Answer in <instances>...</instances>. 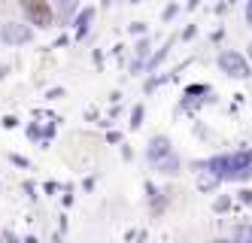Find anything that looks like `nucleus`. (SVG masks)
Here are the masks:
<instances>
[{
  "label": "nucleus",
  "instance_id": "nucleus-1",
  "mask_svg": "<svg viewBox=\"0 0 252 243\" xmlns=\"http://www.w3.org/2000/svg\"><path fill=\"white\" fill-rule=\"evenodd\" d=\"M22 3V9H25V15H28V22L33 25V28H49L52 25V6H49V0H19Z\"/></svg>",
  "mask_w": 252,
  "mask_h": 243
},
{
  "label": "nucleus",
  "instance_id": "nucleus-2",
  "mask_svg": "<svg viewBox=\"0 0 252 243\" xmlns=\"http://www.w3.org/2000/svg\"><path fill=\"white\" fill-rule=\"evenodd\" d=\"M216 171L213 174H237V171H243V174H249V167H252V152H237V155H225V158H213L210 161Z\"/></svg>",
  "mask_w": 252,
  "mask_h": 243
},
{
  "label": "nucleus",
  "instance_id": "nucleus-3",
  "mask_svg": "<svg viewBox=\"0 0 252 243\" xmlns=\"http://www.w3.org/2000/svg\"><path fill=\"white\" fill-rule=\"evenodd\" d=\"M219 67L228 73V76H234V79L249 76V64L243 61L240 52H222V55H219Z\"/></svg>",
  "mask_w": 252,
  "mask_h": 243
},
{
  "label": "nucleus",
  "instance_id": "nucleus-4",
  "mask_svg": "<svg viewBox=\"0 0 252 243\" xmlns=\"http://www.w3.org/2000/svg\"><path fill=\"white\" fill-rule=\"evenodd\" d=\"M164 155H170V143H167L164 137H155L152 146H149V161L155 164V161H161Z\"/></svg>",
  "mask_w": 252,
  "mask_h": 243
},
{
  "label": "nucleus",
  "instance_id": "nucleus-5",
  "mask_svg": "<svg viewBox=\"0 0 252 243\" xmlns=\"http://www.w3.org/2000/svg\"><path fill=\"white\" fill-rule=\"evenodd\" d=\"M3 36H6V40H15V43H22V40H28V31H19V28H6L3 31Z\"/></svg>",
  "mask_w": 252,
  "mask_h": 243
},
{
  "label": "nucleus",
  "instance_id": "nucleus-6",
  "mask_svg": "<svg viewBox=\"0 0 252 243\" xmlns=\"http://www.w3.org/2000/svg\"><path fill=\"white\" fill-rule=\"evenodd\" d=\"M234 237H237V240H252V228H237Z\"/></svg>",
  "mask_w": 252,
  "mask_h": 243
},
{
  "label": "nucleus",
  "instance_id": "nucleus-7",
  "mask_svg": "<svg viewBox=\"0 0 252 243\" xmlns=\"http://www.w3.org/2000/svg\"><path fill=\"white\" fill-rule=\"evenodd\" d=\"M88 18H92V9H85V12L79 15V31H85V25H88Z\"/></svg>",
  "mask_w": 252,
  "mask_h": 243
},
{
  "label": "nucleus",
  "instance_id": "nucleus-8",
  "mask_svg": "<svg viewBox=\"0 0 252 243\" xmlns=\"http://www.w3.org/2000/svg\"><path fill=\"white\" fill-rule=\"evenodd\" d=\"M246 18H249V25H252V0L246 3Z\"/></svg>",
  "mask_w": 252,
  "mask_h": 243
},
{
  "label": "nucleus",
  "instance_id": "nucleus-9",
  "mask_svg": "<svg viewBox=\"0 0 252 243\" xmlns=\"http://www.w3.org/2000/svg\"><path fill=\"white\" fill-rule=\"evenodd\" d=\"M240 198H243V201H246V204H249V207H252V192H243V195H240Z\"/></svg>",
  "mask_w": 252,
  "mask_h": 243
}]
</instances>
